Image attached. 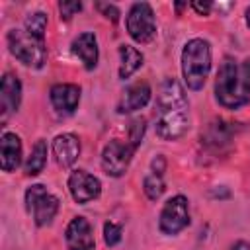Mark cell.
Wrapping results in <instances>:
<instances>
[{
  "mask_svg": "<svg viewBox=\"0 0 250 250\" xmlns=\"http://www.w3.org/2000/svg\"><path fill=\"white\" fill-rule=\"evenodd\" d=\"M156 113L154 131L162 141H176L188 131V98L176 78L162 80L156 94Z\"/></svg>",
  "mask_w": 250,
  "mask_h": 250,
  "instance_id": "obj_1",
  "label": "cell"
},
{
  "mask_svg": "<svg viewBox=\"0 0 250 250\" xmlns=\"http://www.w3.org/2000/svg\"><path fill=\"white\" fill-rule=\"evenodd\" d=\"M215 98L227 109H238L250 102V76L232 59H225L215 80Z\"/></svg>",
  "mask_w": 250,
  "mask_h": 250,
  "instance_id": "obj_2",
  "label": "cell"
},
{
  "mask_svg": "<svg viewBox=\"0 0 250 250\" xmlns=\"http://www.w3.org/2000/svg\"><path fill=\"white\" fill-rule=\"evenodd\" d=\"M211 72V45L201 37H193L182 51V74L189 90H201Z\"/></svg>",
  "mask_w": 250,
  "mask_h": 250,
  "instance_id": "obj_3",
  "label": "cell"
},
{
  "mask_svg": "<svg viewBox=\"0 0 250 250\" xmlns=\"http://www.w3.org/2000/svg\"><path fill=\"white\" fill-rule=\"evenodd\" d=\"M8 41V49L10 53L23 62L25 66L31 68H41L47 61V49H45V41L33 37L31 33H27L25 29H10L6 35Z\"/></svg>",
  "mask_w": 250,
  "mask_h": 250,
  "instance_id": "obj_4",
  "label": "cell"
},
{
  "mask_svg": "<svg viewBox=\"0 0 250 250\" xmlns=\"http://www.w3.org/2000/svg\"><path fill=\"white\" fill-rule=\"evenodd\" d=\"M25 205H27V211H29L33 223L37 227H47L57 217L61 201L45 186L35 184L31 188H27V191H25Z\"/></svg>",
  "mask_w": 250,
  "mask_h": 250,
  "instance_id": "obj_5",
  "label": "cell"
},
{
  "mask_svg": "<svg viewBox=\"0 0 250 250\" xmlns=\"http://www.w3.org/2000/svg\"><path fill=\"white\" fill-rule=\"evenodd\" d=\"M127 33L131 35L133 41L146 45L156 37V20L150 4L146 2H135L125 18Z\"/></svg>",
  "mask_w": 250,
  "mask_h": 250,
  "instance_id": "obj_6",
  "label": "cell"
},
{
  "mask_svg": "<svg viewBox=\"0 0 250 250\" xmlns=\"http://www.w3.org/2000/svg\"><path fill=\"white\" fill-rule=\"evenodd\" d=\"M137 146L131 143V141H119V139H111L104 150H102V168L107 176H113V178H119L127 172L129 168V162L135 154Z\"/></svg>",
  "mask_w": 250,
  "mask_h": 250,
  "instance_id": "obj_7",
  "label": "cell"
},
{
  "mask_svg": "<svg viewBox=\"0 0 250 250\" xmlns=\"http://www.w3.org/2000/svg\"><path fill=\"white\" fill-rule=\"evenodd\" d=\"M189 225V207H188V199L184 195H174L170 197L158 217V229L162 234H178L180 230H184Z\"/></svg>",
  "mask_w": 250,
  "mask_h": 250,
  "instance_id": "obj_8",
  "label": "cell"
},
{
  "mask_svg": "<svg viewBox=\"0 0 250 250\" xmlns=\"http://www.w3.org/2000/svg\"><path fill=\"white\" fill-rule=\"evenodd\" d=\"M68 191L76 203H90L100 197L102 184L86 170H72L68 176Z\"/></svg>",
  "mask_w": 250,
  "mask_h": 250,
  "instance_id": "obj_9",
  "label": "cell"
},
{
  "mask_svg": "<svg viewBox=\"0 0 250 250\" xmlns=\"http://www.w3.org/2000/svg\"><path fill=\"white\" fill-rule=\"evenodd\" d=\"M66 250H96L92 225L84 217H74L64 230Z\"/></svg>",
  "mask_w": 250,
  "mask_h": 250,
  "instance_id": "obj_10",
  "label": "cell"
},
{
  "mask_svg": "<svg viewBox=\"0 0 250 250\" xmlns=\"http://www.w3.org/2000/svg\"><path fill=\"white\" fill-rule=\"evenodd\" d=\"M21 102V82L16 74L6 72L2 76L0 86V107H2V121H6L14 111H18Z\"/></svg>",
  "mask_w": 250,
  "mask_h": 250,
  "instance_id": "obj_11",
  "label": "cell"
},
{
  "mask_svg": "<svg viewBox=\"0 0 250 250\" xmlns=\"http://www.w3.org/2000/svg\"><path fill=\"white\" fill-rule=\"evenodd\" d=\"M49 98H51V104L53 107L57 109V113L61 115H70L74 113V109L78 107V102H80V88L76 84H55L49 92Z\"/></svg>",
  "mask_w": 250,
  "mask_h": 250,
  "instance_id": "obj_12",
  "label": "cell"
},
{
  "mask_svg": "<svg viewBox=\"0 0 250 250\" xmlns=\"http://www.w3.org/2000/svg\"><path fill=\"white\" fill-rule=\"evenodd\" d=\"M53 154H55V160L59 162V166H62V168L72 166L80 156V141H78V137L72 135V133L57 135L55 141H53Z\"/></svg>",
  "mask_w": 250,
  "mask_h": 250,
  "instance_id": "obj_13",
  "label": "cell"
},
{
  "mask_svg": "<svg viewBox=\"0 0 250 250\" xmlns=\"http://www.w3.org/2000/svg\"><path fill=\"white\" fill-rule=\"evenodd\" d=\"M150 94L152 92H150V86L146 82L131 84L123 92V96H121V100L117 104V113H131V111H137V109L145 107L148 104V100H150Z\"/></svg>",
  "mask_w": 250,
  "mask_h": 250,
  "instance_id": "obj_14",
  "label": "cell"
},
{
  "mask_svg": "<svg viewBox=\"0 0 250 250\" xmlns=\"http://www.w3.org/2000/svg\"><path fill=\"white\" fill-rule=\"evenodd\" d=\"M21 162V141L16 133H2L0 139V166L4 172H14Z\"/></svg>",
  "mask_w": 250,
  "mask_h": 250,
  "instance_id": "obj_15",
  "label": "cell"
},
{
  "mask_svg": "<svg viewBox=\"0 0 250 250\" xmlns=\"http://www.w3.org/2000/svg\"><path fill=\"white\" fill-rule=\"evenodd\" d=\"M70 49H72V53L84 62V66H86L88 70L96 68V64H98V39H96V35H94L92 31L80 33V35L72 41Z\"/></svg>",
  "mask_w": 250,
  "mask_h": 250,
  "instance_id": "obj_16",
  "label": "cell"
},
{
  "mask_svg": "<svg viewBox=\"0 0 250 250\" xmlns=\"http://www.w3.org/2000/svg\"><path fill=\"white\" fill-rule=\"evenodd\" d=\"M119 78L127 80L131 74H135L143 66V53L131 45H119Z\"/></svg>",
  "mask_w": 250,
  "mask_h": 250,
  "instance_id": "obj_17",
  "label": "cell"
},
{
  "mask_svg": "<svg viewBox=\"0 0 250 250\" xmlns=\"http://www.w3.org/2000/svg\"><path fill=\"white\" fill-rule=\"evenodd\" d=\"M45 164H47V143L43 139H39L33 145V148H31V152L25 160L23 170H25L27 176H37L39 172H43Z\"/></svg>",
  "mask_w": 250,
  "mask_h": 250,
  "instance_id": "obj_18",
  "label": "cell"
},
{
  "mask_svg": "<svg viewBox=\"0 0 250 250\" xmlns=\"http://www.w3.org/2000/svg\"><path fill=\"white\" fill-rule=\"evenodd\" d=\"M143 189H145V193H146V197H148L150 201H156V199L164 193V189H166L162 176H160V174H154V172H150L148 176H145V180H143Z\"/></svg>",
  "mask_w": 250,
  "mask_h": 250,
  "instance_id": "obj_19",
  "label": "cell"
},
{
  "mask_svg": "<svg viewBox=\"0 0 250 250\" xmlns=\"http://www.w3.org/2000/svg\"><path fill=\"white\" fill-rule=\"evenodd\" d=\"M25 31L31 33L33 37L37 39H43L45 37V29H47V16L43 12H33L25 18Z\"/></svg>",
  "mask_w": 250,
  "mask_h": 250,
  "instance_id": "obj_20",
  "label": "cell"
},
{
  "mask_svg": "<svg viewBox=\"0 0 250 250\" xmlns=\"http://www.w3.org/2000/svg\"><path fill=\"white\" fill-rule=\"evenodd\" d=\"M121 234H123V230H121L119 225H115V223H111V221L104 225V240H105L107 246L119 244V242H121Z\"/></svg>",
  "mask_w": 250,
  "mask_h": 250,
  "instance_id": "obj_21",
  "label": "cell"
},
{
  "mask_svg": "<svg viewBox=\"0 0 250 250\" xmlns=\"http://www.w3.org/2000/svg\"><path fill=\"white\" fill-rule=\"evenodd\" d=\"M143 135H145V119L139 117V119H135V121L129 125V141H131L135 146H139L141 141H143Z\"/></svg>",
  "mask_w": 250,
  "mask_h": 250,
  "instance_id": "obj_22",
  "label": "cell"
},
{
  "mask_svg": "<svg viewBox=\"0 0 250 250\" xmlns=\"http://www.w3.org/2000/svg\"><path fill=\"white\" fill-rule=\"evenodd\" d=\"M59 10H61V18H64V20H70L76 12H80L82 10V4L80 2H61L59 4Z\"/></svg>",
  "mask_w": 250,
  "mask_h": 250,
  "instance_id": "obj_23",
  "label": "cell"
},
{
  "mask_svg": "<svg viewBox=\"0 0 250 250\" xmlns=\"http://www.w3.org/2000/svg\"><path fill=\"white\" fill-rule=\"evenodd\" d=\"M96 8H98V10H100L107 20H111L113 23H115V21L119 20V16H121V14H119V10H117V6L107 4V2H98V4H96Z\"/></svg>",
  "mask_w": 250,
  "mask_h": 250,
  "instance_id": "obj_24",
  "label": "cell"
},
{
  "mask_svg": "<svg viewBox=\"0 0 250 250\" xmlns=\"http://www.w3.org/2000/svg\"><path fill=\"white\" fill-rule=\"evenodd\" d=\"M150 172H154V174H164V170H166V158L162 156V154H158V156H154L152 158V162H150Z\"/></svg>",
  "mask_w": 250,
  "mask_h": 250,
  "instance_id": "obj_25",
  "label": "cell"
},
{
  "mask_svg": "<svg viewBox=\"0 0 250 250\" xmlns=\"http://www.w3.org/2000/svg\"><path fill=\"white\" fill-rule=\"evenodd\" d=\"M191 8H193L197 14L207 16V14H209V10L213 8V4H209V2H203V4H201V2H193V4H191Z\"/></svg>",
  "mask_w": 250,
  "mask_h": 250,
  "instance_id": "obj_26",
  "label": "cell"
},
{
  "mask_svg": "<svg viewBox=\"0 0 250 250\" xmlns=\"http://www.w3.org/2000/svg\"><path fill=\"white\" fill-rule=\"evenodd\" d=\"M232 250H250V242H246V240H238V242L232 244Z\"/></svg>",
  "mask_w": 250,
  "mask_h": 250,
  "instance_id": "obj_27",
  "label": "cell"
},
{
  "mask_svg": "<svg viewBox=\"0 0 250 250\" xmlns=\"http://www.w3.org/2000/svg\"><path fill=\"white\" fill-rule=\"evenodd\" d=\"M242 68H244V70L248 72V76H250V59H246V61L242 62Z\"/></svg>",
  "mask_w": 250,
  "mask_h": 250,
  "instance_id": "obj_28",
  "label": "cell"
},
{
  "mask_svg": "<svg viewBox=\"0 0 250 250\" xmlns=\"http://www.w3.org/2000/svg\"><path fill=\"white\" fill-rule=\"evenodd\" d=\"M246 23H248V27H250V8L246 10Z\"/></svg>",
  "mask_w": 250,
  "mask_h": 250,
  "instance_id": "obj_29",
  "label": "cell"
}]
</instances>
